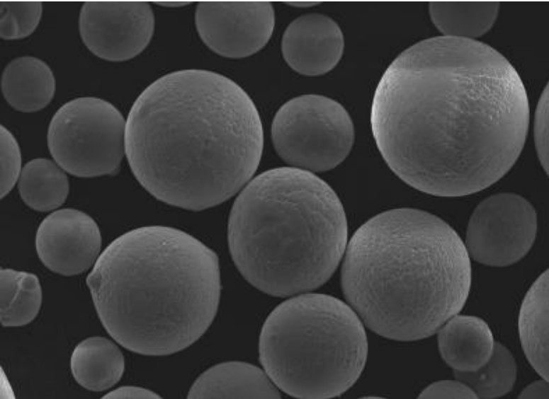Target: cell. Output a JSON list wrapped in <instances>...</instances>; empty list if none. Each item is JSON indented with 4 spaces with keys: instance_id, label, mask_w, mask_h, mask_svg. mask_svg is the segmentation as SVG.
Instances as JSON below:
<instances>
[{
    "instance_id": "cell-1",
    "label": "cell",
    "mask_w": 549,
    "mask_h": 399,
    "mask_svg": "<svg viewBox=\"0 0 549 399\" xmlns=\"http://www.w3.org/2000/svg\"><path fill=\"white\" fill-rule=\"evenodd\" d=\"M370 123L384 160L423 192L460 197L501 179L529 124L523 81L482 42L436 36L401 52L375 91Z\"/></svg>"
},
{
    "instance_id": "cell-2",
    "label": "cell",
    "mask_w": 549,
    "mask_h": 399,
    "mask_svg": "<svg viewBox=\"0 0 549 399\" xmlns=\"http://www.w3.org/2000/svg\"><path fill=\"white\" fill-rule=\"evenodd\" d=\"M264 132L249 96L208 70L165 74L128 113L125 153L138 182L154 197L189 210L217 205L257 169Z\"/></svg>"
},
{
    "instance_id": "cell-3",
    "label": "cell",
    "mask_w": 549,
    "mask_h": 399,
    "mask_svg": "<svg viewBox=\"0 0 549 399\" xmlns=\"http://www.w3.org/2000/svg\"><path fill=\"white\" fill-rule=\"evenodd\" d=\"M86 284L110 336L147 356L174 354L196 342L213 323L221 292L216 253L163 226L137 228L113 241Z\"/></svg>"
},
{
    "instance_id": "cell-4",
    "label": "cell",
    "mask_w": 549,
    "mask_h": 399,
    "mask_svg": "<svg viewBox=\"0 0 549 399\" xmlns=\"http://www.w3.org/2000/svg\"><path fill=\"white\" fill-rule=\"evenodd\" d=\"M344 253V296L363 322L384 337H430L468 299L472 270L465 243L429 212H382L358 229Z\"/></svg>"
},
{
    "instance_id": "cell-5",
    "label": "cell",
    "mask_w": 549,
    "mask_h": 399,
    "mask_svg": "<svg viewBox=\"0 0 549 399\" xmlns=\"http://www.w3.org/2000/svg\"><path fill=\"white\" fill-rule=\"evenodd\" d=\"M347 222L334 191L312 173L273 168L237 197L228 223L232 260L259 290L285 297L318 288L344 254Z\"/></svg>"
},
{
    "instance_id": "cell-6",
    "label": "cell",
    "mask_w": 549,
    "mask_h": 399,
    "mask_svg": "<svg viewBox=\"0 0 549 399\" xmlns=\"http://www.w3.org/2000/svg\"><path fill=\"white\" fill-rule=\"evenodd\" d=\"M261 364L271 381L297 398L337 397L359 378L366 364V331L340 299L311 293L292 297L266 318L259 336Z\"/></svg>"
},
{
    "instance_id": "cell-7",
    "label": "cell",
    "mask_w": 549,
    "mask_h": 399,
    "mask_svg": "<svg viewBox=\"0 0 549 399\" xmlns=\"http://www.w3.org/2000/svg\"><path fill=\"white\" fill-rule=\"evenodd\" d=\"M126 121L110 102L79 97L62 105L47 131L50 152L64 170L82 178L115 173L125 153Z\"/></svg>"
},
{
    "instance_id": "cell-8",
    "label": "cell",
    "mask_w": 549,
    "mask_h": 399,
    "mask_svg": "<svg viewBox=\"0 0 549 399\" xmlns=\"http://www.w3.org/2000/svg\"><path fill=\"white\" fill-rule=\"evenodd\" d=\"M273 146L293 168L323 172L340 164L354 141V128L346 109L321 95H302L284 103L271 125Z\"/></svg>"
},
{
    "instance_id": "cell-9",
    "label": "cell",
    "mask_w": 549,
    "mask_h": 399,
    "mask_svg": "<svg viewBox=\"0 0 549 399\" xmlns=\"http://www.w3.org/2000/svg\"><path fill=\"white\" fill-rule=\"evenodd\" d=\"M537 216L522 196L500 192L482 200L468 221L465 247L483 265L505 267L522 259L536 240Z\"/></svg>"
},
{
    "instance_id": "cell-10",
    "label": "cell",
    "mask_w": 549,
    "mask_h": 399,
    "mask_svg": "<svg viewBox=\"0 0 549 399\" xmlns=\"http://www.w3.org/2000/svg\"><path fill=\"white\" fill-rule=\"evenodd\" d=\"M79 30L96 56L122 62L136 57L148 45L154 16L146 1H86L79 13Z\"/></svg>"
},
{
    "instance_id": "cell-11",
    "label": "cell",
    "mask_w": 549,
    "mask_h": 399,
    "mask_svg": "<svg viewBox=\"0 0 549 399\" xmlns=\"http://www.w3.org/2000/svg\"><path fill=\"white\" fill-rule=\"evenodd\" d=\"M197 31L203 42L227 58L252 55L268 42L275 13L268 1L206 2L198 4Z\"/></svg>"
},
{
    "instance_id": "cell-12",
    "label": "cell",
    "mask_w": 549,
    "mask_h": 399,
    "mask_svg": "<svg viewBox=\"0 0 549 399\" xmlns=\"http://www.w3.org/2000/svg\"><path fill=\"white\" fill-rule=\"evenodd\" d=\"M101 236L88 214L75 209H62L49 214L35 236L38 255L53 272L72 276L89 269L99 257Z\"/></svg>"
},
{
    "instance_id": "cell-13",
    "label": "cell",
    "mask_w": 549,
    "mask_h": 399,
    "mask_svg": "<svg viewBox=\"0 0 549 399\" xmlns=\"http://www.w3.org/2000/svg\"><path fill=\"white\" fill-rule=\"evenodd\" d=\"M344 47L343 33L330 17L307 13L293 20L282 37L281 50L286 63L307 76L324 74L338 64Z\"/></svg>"
},
{
    "instance_id": "cell-14",
    "label": "cell",
    "mask_w": 549,
    "mask_h": 399,
    "mask_svg": "<svg viewBox=\"0 0 549 399\" xmlns=\"http://www.w3.org/2000/svg\"><path fill=\"white\" fill-rule=\"evenodd\" d=\"M265 371L249 363L230 361L216 364L195 381L187 398H281Z\"/></svg>"
},
{
    "instance_id": "cell-15",
    "label": "cell",
    "mask_w": 549,
    "mask_h": 399,
    "mask_svg": "<svg viewBox=\"0 0 549 399\" xmlns=\"http://www.w3.org/2000/svg\"><path fill=\"white\" fill-rule=\"evenodd\" d=\"M438 332L441 356L453 370L475 371L492 354L494 337L488 324L481 318L455 315Z\"/></svg>"
},
{
    "instance_id": "cell-16",
    "label": "cell",
    "mask_w": 549,
    "mask_h": 399,
    "mask_svg": "<svg viewBox=\"0 0 549 399\" xmlns=\"http://www.w3.org/2000/svg\"><path fill=\"white\" fill-rule=\"evenodd\" d=\"M1 88L5 100L13 109L33 112L50 103L55 92V79L44 61L23 56L12 59L5 66Z\"/></svg>"
},
{
    "instance_id": "cell-17",
    "label": "cell",
    "mask_w": 549,
    "mask_h": 399,
    "mask_svg": "<svg viewBox=\"0 0 549 399\" xmlns=\"http://www.w3.org/2000/svg\"><path fill=\"white\" fill-rule=\"evenodd\" d=\"M548 270L527 291L519 316V332L524 354L534 370L545 381L548 374Z\"/></svg>"
},
{
    "instance_id": "cell-18",
    "label": "cell",
    "mask_w": 549,
    "mask_h": 399,
    "mask_svg": "<svg viewBox=\"0 0 549 399\" xmlns=\"http://www.w3.org/2000/svg\"><path fill=\"white\" fill-rule=\"evenodd\" d=\"M70 368L75 381L91 391H103L115 385L125 370L119 347L103 337H90L74 349Z\"/></svg>"
},
{
    "instance_id": "cell-19",
    "label": "cell",
    "mask_w": 549,
    "mask_h": 399,
    "mask_svg": "<svg viewBox=\"0 0 549 399\" xmlns=\"http://www.w3.org/2000/svg\"><path fill=\"white\" fill-rule=\"evenodd\" d=\"M499 1H431V20L443 36L474 40L487 33L494 24Z\"/></svg>"
},
{
    "instance_id": "cell-20",
    "label": "cell",
    "mask_w": 549,
    "mask_h": 399,
    "mask_svg": "<svg viewBox=\"0 0 549 399\" xmlns=\"http://www.w3.org/2000/svg\"><path fill=\"white\" fill-rule=\"evenodd\" d=\"M18 185L23 201L40 212L59 207L69 193V180L63 169L45 158L33 159L23 166Z\"/></svg>"
},
{
    "instance_id": "cell-21",
    "label": "cell",
    "mask_w": 549,
    "mask_h": 399,
    "mask_svg": "<svg viewBox=\"0 0 549 399\" xmlns=\"http://www.w3.org/2000/svg\"><path fill=\"white\" fill-rule=\"evenodd\" d=\"M0 320L4 327H20L32 322L42 304L38 277L11 268L0 272Z\"/></svg>"
},
{
    "instance_id": "cell-22",
    "label": "cell",
    "mask_w": 549,
    "mask_h": 399,
    "mask_svg": "<svg viewBox=\"0 0 549 399\" xmlns=\"http://www.w3.org/2000/svg\"><path fill=\"white\" fill-rule=\"evenodd\" d=\"M517 367L511 352L494 343L489 359L475 371L454 370L455 378L468 386L478 398H495L509 393L516 379Z\"/></svg>"
},
{
    "instance_id": "cell-23",
    "label": "cell",
    "mask_w": 549,
    "mask_h": 399,
    "mask_svg": "<svg viewBox=\"0 0 549 399\" xmlns=\"http://www.w3.org/2000/svg\"><path fill=\"white\" fill-rule=\"evenodd\" d=\"M43 13L41 1L0 2V35L4 40H17L32 34Z\"/></svg>"
},
{
    "instance_id": "cell-24",
    "label": "cell",
    "mask_w": 549,
    "mask_h": 399,
    "mask_svg": "<svg viewBox=\"0 0 549 399\" xmlns=\"http://www.w3.org/2000/svg\"><path fill=\"white\" fill-rule=\"evenodd\" d=\"M1 197L12 190L21 173L19 145L4 126L1 125Z\"/></svg>"
},
{
    "instance_id": "cell-25",
    "label": "cell",
    "mask_w": 549,
    "mask_h": 399,
    "mask_svg": "<svg viewBox=\"0 0 549 399\" xmlns=\"http://www.w3.org/2000/svg\"><path fill=\"white\" fill-rule=\"evenodd\" d=\"M533 134L538 158L544 171L548 174V84L538 102Z\"/></svg>"
},
{
    "instance_id": "cell-26",
    "label": "cell",
    "mask_w": 549,
    "mask_h": 399,
    "mask_svg": "<svg viewBox=\"0 0 549 399\" xmlns=\"http://www.w3.org/2000/svg\"><path fill=\"white\" fill-rule=\"evenodd\" d=\"M418 398H478L475 392L460 381H440L424 389Z\"/></svg>"
},
{
    "instance_id": "cell-27",
    "label": "cell",
    "mask_w": 549,
    "mask_h": 399,
    "mask_svg": "<svg viewBox=\"0 0 549 399\" xmlns=\"http://www.w3.org/2000/svg\"><path fill=\"white\" fill-rule=\"evenodd\" d=\"M101 398L126 399V398H161L156 393L137 386L119 387L104 395Z\"/></svg>"
},
{
    "instance_id": "cell-28",
    "label": "cell",
    "mask_w": 549,
    "mask_h": 399,
    "mask_svg": "<svg viewBox=\"0 0 549 399\" xmlns=\"http://www.w3.org/2000/svg\"><path fill=\"white\" fill-rule=\"evenodd\" d=\"M548 381H536L527 386L519 395L518 398H548Z\"/></svg>"
},
{
    "instance_id": "cell-29",
    "label": "cell",
    "mask_w": 549,
    "mask_h": 399,
    "mask_svg": "<svg viewBox=\"0 0 549 399\" xmlns=\"http://www.w3.org/2000/svg\"><path fill=\"white\" fill-rule=\"evenodd\" d=\"M156 4L167 6V7H181L189 4L191 2L187 1H159L155 2Z\"/></svg>"
},
{
    "instance_id": "cell-30",
    "label": "cell",
    "mask_w": 549,
    "mask_h": 399,
    "mask_svg": "<svg viewBox=\"0 0 549 399\" xmlns=\"http://www.w3.org/2000/svg\"><path fill=\"white\" fill-rule=\"evenodd\" d=\"M289 5L296 7H309L319 4V2L315 1H293L287 3Z\"/></svg>"
}]
</instances>
